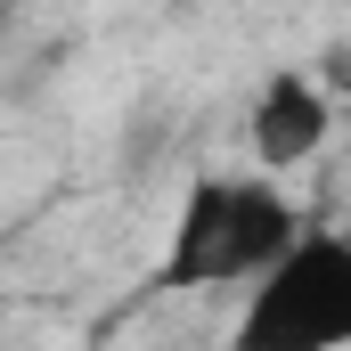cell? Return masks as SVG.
I'll use <instances>...</instances> for the list:
<instances>
[{
    "mask_svg": "<svg viewBox=\"0 0 351 351\" xmlns=\"http://www.w3.org/2000/svg\"><path fill=\"white\" fill-rule=\"evenodd\" d=\"M311 229L302 196H286V180L262 172H196L180 196L156 286L164 294H245L269 262H286V245Z\"/></svg>",
    "mask_w": 351,
    "mask_h": 351,
    "instance_id": "6da1fadb",
    "label": "cell"
},
{
    "mask_svg": "<svg viewBox=\"0 0 351 351\" xmlns=\"http://www.w3.org/2000/svg\"><path fill=\"white\" fill-rule=\"evenodd\" d=\"M0 335H8V294H0Z\"/></svg>",
    "mask_w": 351,
    "mask_h": 351,
    "instance_id": "277c9868",
    "label": "cell"
},
{
    "mask_svg": "<svg viewBox=\"0 0 351 351\" xmlns=\"http://www.w3.org/2000/svg\"><path fill=\"white\" fill-rule=\"evenodd\" d=\"M343 343H351V237L311 221L286 245V262H269L245 286L229 351H343Z\"/></svg>",
    "mask_w": 351,
    "mask_h": 351,
    "instance_id": "7a4b0ae2",
    "label": "cell"
},
{
    "mask_svg": "<svg viewBox=\"0 0 351 351\" xmlns=\"http://www.w3.org/2000/svg\"><path fill=\"white\" fill-rule=\"evenodd\" d=\"M327 131H335V98L311 82L302 66H278L254 98V114H245V139H254V172L262 180H286L302 172L319 147H327Z\"/></svg>",
    "mask_w": 351,
    "mask_h": 351,
    "instance_id": "3957f363",
    "label": "cell"
}]
</instances>
